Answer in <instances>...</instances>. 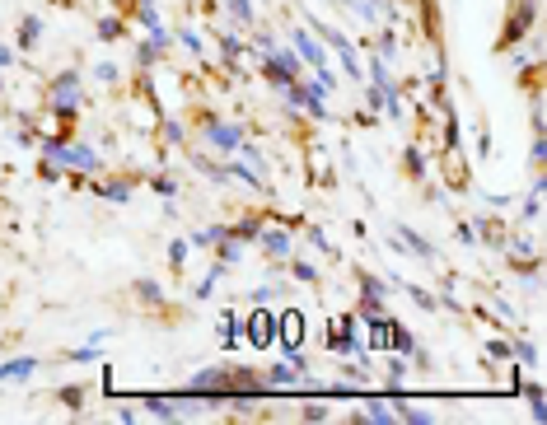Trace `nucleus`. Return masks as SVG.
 I'll list each match as a JSON object with an SVG mask.
<instances>
[{
	"mask_svg": "<svg viewBox=\"0 0 547 425\" xmlns=\"http://www.w3.org/2000/svg\"><path fill=\"white\" fill-rule=\"evenodd\" d=\"M271 323L281 327V350H299V341H304V314L299 309H281Z\"/></svg>",
	"mask_w": 547,
	"mask_h": 425,
	"instance_id": "f257e3e1",
	"label": "nucleus"
},
{
	"mask_svg": "<svg viewBox=\"0 0 547 425\" xmlns=\"http://www.w3.org/2000/svg\"><path fill=\"white\" fill-rule=\"evenodd\" d=\"M271 318H276V314L253 309V318H248V341H253V346H271Z\"/></svg>",
	"mask_w": 547,
	"mask_h": 425,
	"instance_id": "f03ea898",
	"label": "nucleus"
},
{
	"mask_svg": "<svg viewBox=\"0 0 547 425\" xmlns=\"http://www.w3.org/2000/svg\"><path fill=\"white\" fill-rule=\"evenodd\" d=\"M33 369H38V360H33V355H19V360H5V364H0V383H10V378H29Z\"/></svg>",
	"mask_w": 547,
	"mask_h": 425,
	"instance_id": "7ed1b4c3",
	"label": "nucleus"
},
{
	"mask_svg": "<svg viewBox=\"0 0 547 425\" xmlns=\"http://www.w3.org/2000/svg\"><path fill=\"white\" fill-rule=\"evenodd\" d=\"M206 136H211V145H220V150H234V145L243 141V136H239V126H211Z\"/></svg>",
	"mask_w": 547,
	"mask_h": 425,
	"instance_id": "20e7f679",
	"label": "nucleus"
},
{
	"mask_svg": "<svg viewBox=\"0 0 547 425\" xmlns=\"http://www.w3.org/2000/svg\"><path fill=\"white\" fill-rule=\"evenodd\" d=\"M52 103H57V108H75V79L66 75V79H57V94H52Z\"/></svg>",
	"mask_w": 547,
	"mask_h": 425,
	"instance_id": "39448f33",
	"label": "nucleus"
},
{
	"mask_svg": "<svg viewBox=\"0 0 547 425\" xmlns=\"http://www.w3.org/2000/svg\"><path fill=\"white\" fill-rule=\"evenodd\" d=\"M360 416H370V421H393V402H384V397H370V402L360 407Z\"/></svg>",
	"mask_w": 547,
	"mask_h": 425,
	"instance_id": "423d86ee",
	"label": "nucleus"
},
{
	"mask_svg": "<svg viewBox=\"0 0 547 425\" xmlns=\"http://www.w3.org/2000/svg\"><path fill=\"white\" fill-rule=\"evenodd\" d=\"M267 252H276V257H290V234H267Z\"/></svg>",
	"mask_w": 547,
	"mask_h": 425,
	"instance_id": "0eeeda50",
	"label": "nucleus"
},
{
	"mask_svg": "<svg viewBox=\"0 0 547 425\" xmlns=\"http://www.w3.org/2000/svg\"><path fill=\"white\" fill-rule=\"evenodd\" d=\"M299 47H304V56H309L313 65H323V52H318V42H313V38H304V33H299Z\"/></svg>",
	"mask_w": 547,
	"mask_h": 425,
	"instance_id": "6e6552de",
	"label": "nucleus"
},
{
	"mask_svg": "<svg viewBox=\"0 0 547 425\" xmlns=\"http://www.w3.org/2000/svg\"><path fill=\"white\" fill-rule=\"evenodd\" d=\"M267 378H271V383H299V374H295V369H285V364H276Z\"/></svg>",
	"mask_w": 547,
	"mask_h": 425,
	"instance_id": "1a4fd4ad",
	"label": "nucleus"
},
{
	"mask_svg": "<svg viewBox=\"0 0 547 425\" xmlns=\"http://www.w3.org/2000/svg\"><path fill=\"white\" fill-rule=\"evenodd\" d=\"M33 38H38V19H24V24H19V42H24V47H29Z\"/></svg>",
	"mask_w": 547,
	"mask_h": 425,
	"instance_id": "9d476101",
	"label": "nucleus"
},
{
	"mask_svg": "<svg viewBox=\"0 0 547 425\" xmlns=\"http://www.w3.org/2000/svg\"><path fill=\"white\" fill-rule=\"evenodd\" d=\"M524 393H529V407H533V416H543V388H538V383H529Z\"/></svg>",
	"mask_w": 547,
	"mask_h": 425,
	"instance_id": "9b49d317",
	"label": "nucleus"
},
{
	"mask_svg": "<svg viewBox=\"0 0 547 425\" xmlns=\"http://www.w3.org/2000/svg\"><path fill=\"white\" fill-rule=\"evenodd\" d=\"M295 281L313 285V281H318V276H313V267H309V262H295Z\"/></svg>",
	"mask_w": 547,
	"mask_h": 425,
	"instance_id": "f8f14e48",
	"label": "nucleus"
},
{
	"mask_svg": "<svg viewBox=\"0 0 547 425\" xmlns=\"http://www.w3.org/2000/svg\"><path fill=\"white\" fill-rule=\"evenodd\" d=\"M183 257H188V243H173V248H169V262H173V267H183Z\"/></svg>",
	"mask_w": 547,
	"mask_h": 425,
	"instance_id": "ddd939ff",
	"label": "nucleus"
}]
</instances>
